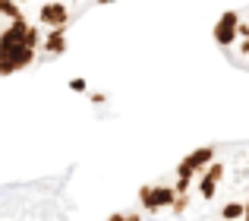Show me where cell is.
Segmentation results:
<instances>
[{
	"label": "cell",
	"instance_id": "obj_14",
	"mask_svg": "<svg viewBox=\"0 0 249 221\" xmlns=\"http://www.w3.org/2000/svg\"><path fill=\"white\" fill-rule=\"evenodd\" d=\"M98 6H107V3H117V0H95Z\"/></svg>",
	"mask_w": 249,
	"mask_h": 221
},
{
	"label": "cell",
	"instance_id": "obj_15",
	"mask_svg": "<svg viewBox=\"0 0 249 221\" xmlns=\"http://www.w3.org/2000/svg\"><path fill=\"white\" fill-rule=\"evenodd\" d=\"M243 209H246V212H243V218H249V196H246V203H243Z\"/></svg>",
	"mask_w": 249,
	"mask_h": 221
},
{
	"label": "cell",
	"instance_id": "obj_13",
	"mask_svg": "<svg viewBox=\"0 0 249 221\" xmlns=\"http://www.w3.org/2000/svg\"><path fill=\"white\" fill-rule=\"evenodd\" d=\"M89 98H91V105H104V95H101V92H91Z\"/></svg>",
	"mask_w": 249,
	"mask_h": 221
},
{
	"label": "cell",
	"instance_id": "obj_9",
	"mask_svg": "<svg viewBox=\"0 0 249 221\" xmlns=\"http://www.w3.org/2000/svg\"><path fill=\"white\" fill-rule=\"evenodd\" d=\"M186 209H189V196H186V193H177V199H174V205H170V212H174V215H183Z\"/></svg>",
	"mask_w": 249,
	"mask_h": 221
},
{
	"label": "cell",
	"instance_id": "obj_2",
	"mask_svg": "<svg viewBox=\"0 0 249 221\" xmlns=\"http://www.w3.org/2000/svg\"><path fill=\"white\" fill-rule=\"evenodd\" d=\"M174 199H177L174 186H152V184L139 186V203L148 215H155V212H170Z\"/></svg>",
	"mask_w": 249,
	"mask_h": 221
},
{
	"label": "cell",
	"instance_id": "obj_3",
	"mask_svg": "<svg viewBox=\"0 0 249 221\" xmlns=\"http://www.w3.org/2000/svg\"><path fill=\"white\" fill-rule=\"evenodd\" d=\"M240 19H243V16H240V13L237 10H224V13H221V16H218V22H214V29H212V38H214V44H218V48H233V44H237L240 41Z\"/></svg>",
	"mask_w": 249,
	"mask_h": 221
},
{
	"label": "cell",
	"instance_id": "obj_6",
	"mask_svg": "<svg viewBox=\"0 0 249 221\" xmlns=\"http://www.w3.org/2000/svg\"><path fill=\"white\" fill-rule=\"evenodd\" d=\"M196 190H199V196L208 203V199H214V196H218V180H214L212 174L199 171V174H196Z\"/></svg>",
	"mask_w": 249,
	"mask_h": 221
},
{
	"label": "cell",
	"instance_id": "obj_1",
	"mask_svg": "<svg viewBox=\"0 0 249 221\" xmlns=\"http://www.w3.org/2000/svg\"><path fill=\"white\" fill-rule=\"evenodd\" d=\"M41 48V32L25 19H13L0 29V76H13L35 63V51Z\"/></svg>",
	"mask_w": 249,
	"mask_h": 221
},
{
	"label": "cell",
	"instance_id": "obj_5",
	"mask_svg": "<svg viewBox=\"0 0 249 221\" xmlns=\"http://www.w3.org/2000/svg\"><path fill=\"white\" fill-rule=\"evenodd\" d=\"M41 48L48 51L51 57L67 54V25H57V29H51V32H48V38L41 41Z\"/></svg>",
	"mask_w": 249,
	"mask_h": 221
},
{
	"label": "cell",
	"instance_id": "obj_11",
	"mask_svg": "<svg viewBox=\"0 0 249 221\" xmlns=\"http://www.w3.org/2000/svg\"><path fill=\"white\" fill-rule=\"evenodd\" d=\"M67 86H70V92H79V95H85V92H89V82H85L82 76H73V79H70Z\"/></svg>",
	"mask_w": 249,
	"mask_h": 221
},
{
	"label": "cell",
	"instance_id": "obj_8",
	"mask_svg": "<svg viewBox=\"0 0 249 221\" xmlns=\"http://www.w3.org/2000/svg\"><path fill=\"white\" fill-rule=\"evenodd\" d=\"M243 203H227V205H221V218H243Z\"/></svg>",
	"mask_w": 249,
	"mask_h": 221
},
{
	"label": "cell",
	"instance_id": "obj_16",
	"mask_svg": "<svg viewBox=\"0 0 249 221\" xmlns=\"http://www.w3.org/2000/svg\"><path fill=\"white\" fill-rule=\"evenodd\" d=\"M19 3H25V0H19Z\"/></svg>",
	"mask_w": 249,
	"mask_h": 221
},
{
	"label": "cell",
	"instance_id": "obj_7",
	"mask_svg": "<svg viewBox=\"0 0 249 221\" xmlns=\"http://www.w3.org/2000/svg\"><path fill=\"white\" fill-rule=\"evenodd\" d=\"M0 16L3 19H25L22 16V3H19V0H0Z\"/></svg>",
	"mask_w": 249,
	"mask_h": 221
},
{
	"label": "cell",
	"instance_id": "obj_12",
	"mask_svg": "<svg viewBox=\"0 0 249 221\" xmlns=\"http://www.w3.org/2000/svg\"><path fill=\"white\" fill-rule=\"evenodd\" d=\"M107 221H139V215H136V212H114Z\"/></svg>",
	"mask_w": 249,
	"mask_h": 221
},
{
	"label": "cell",
	"instance_id": "obj_10",
	"mask_svg": "<svg viewBox=\"0 0 249 221\" xmlns=\"http://www.w3.org/2000/svg\"><path fill=\"white\" fill-rule=\"evenodd\" d=\"M205 174H212V177L221 184V180H224V174H227V165H221V161H212V165L205 167Z\"/></svg>",
	"mask_w": 249,
	"mask_h": 221
},
{
	"label": "cell",
	"instance_id": "obj_4",
	"mask_svg": "<svg viewBox=\"0 0 249 221\" xmlns=\"http://www.w3.org/2000/svg\"><path fill=\"white\" fill-rule=\"evenodd\" d=\"M38 19H41V25H48V29H57V25L70 22V10L60 0H51V3H44L41 10H38Z\"/></svg>",
	"mask_w": 249,
	"mask_h": 221
}]
</instances>
